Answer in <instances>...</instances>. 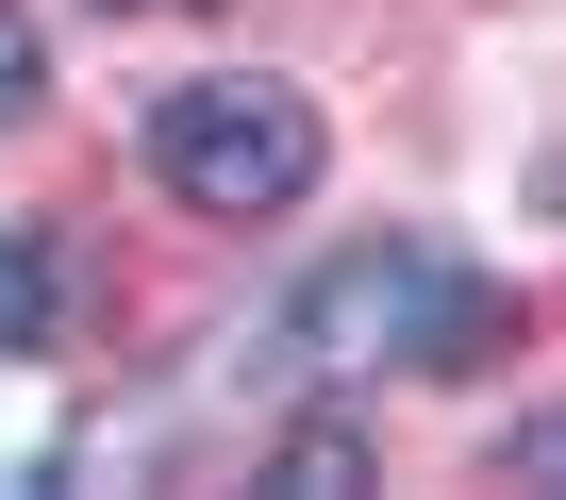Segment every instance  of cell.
<instances>
[{
  "label": "cell",
  "instance_id": "6da1fadb",
  "mask_svg": "<svg viewBox=\"0 0 566 500\" xmlns=\"http://www.w3.org/2000/svg\"><path fill=\"white\" fill-rule=\"evenodd\" d=\"M283 334H301V367H334V384H384V367H483L516 334V301L467 268V250H433V233H367V250H334V268L283 301Z\"/></svg>",
  "mask_w": 566,
  "mask_h": 500
},
{
  "label": "cell",
  "instance_id": "7a4b0ae2",
  "mask_svg": "<svg viewBox=\"0 0 566 500\" xmlns=\"http://www.w3.org/2000/svg\"><path fill=\"white\" fill-rule=\"evenodd\" d=\"M150 167H167V200H200V217H301L317 167H334V134H317L301 84H250V67H233V84H167Z\"/></svg>",
  "mask_w": 566,
  "mask_h": 500
},
{
  "label": "cell",
  "instance_id": "3957f363",
  "mask_svg": "<svg viewBox=\"0 0 566 500\" xmlns=\"http://www.w3.org/2000/svg\"><path fill=\"white\" fill-rule=\"evenodd\" d=\"M34 351H51V250L0 233V367H34Z\"/></svg>",
  "mask_w": 566,
  "mask_h": 500
},
{
  "label": "cell",
  "instance_id": "277c9868",
  "mask_svg": "<svg viewBox=\"0 0 566 500\" xmlns=\"http://www.w3.org/2000/svg\"><path fill=\"white\" fill-rule=\"evenodd\" d=\"M350 483H367V450H350L334 417H317V434H283V500H350Z\"/></svg>",
  "mask_w": 566,
  "mask_h": 500
},
{
  "label": "cell",
  "instance_id": "5b68a950",
  "mask_svg": "<svg viewBox=\"0 0 566 500\" xmlns=\"http://www.w3.org/2000/svg\"><path fill=\"white\" fill-rule=\"evenodd\" d=\"M34 84H51V51H34V18L0 0V117H34Z\"/></svg>",
  "mask_w": 566,
  "mask_h": 500
},
{
  "label": "cell",
  "instance_id": "8992f818",
  "mask_svg": "<svg viewBox=\"0 0 566 500\" xmlns=\"http://www.w3.org/2000/svg\"><path fill=\"white\" fill-rule=\"evenodd\" d=\"M500 483H566V417H516V450H500Z\"/></svg>",
  "mask_w": 566,
  "mask_h": 500
},
{
  "label": "cell",
  "instance_id": "52a82bcc",
  "mask_svg": "<svg viewBox=\"0 0 566 500\" xmlns=\"http://www.w3.org/2000/svg\"><path fill=\"white\" fill-rule=\"evenodd\" d=\"M101 18H184V0H101Z\"/></svg>",
  "mask_w": 566,
  "mask_h": 500
}]
</instances>
